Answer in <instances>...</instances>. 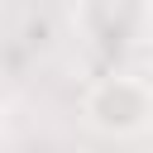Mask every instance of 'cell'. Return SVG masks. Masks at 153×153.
Here are the masks:
<instances>
[{
  "label": "cell",
  "instance_id": "cell-1",
  "mask_svg": "<svg viewBox=\"0 0 153 153\" xmlns=\"http://www.w3.org/2000/svg\"><path fill=\"white\" fill-rule=\"evenodd\" d=\"M86 120L96 129H110V134H129L148 120V91L134 81V76H105L100 86H91L86 96Z\"/></svg>",
  "mask_w": 153,
  "mask_h": 153
}]
</instances>
